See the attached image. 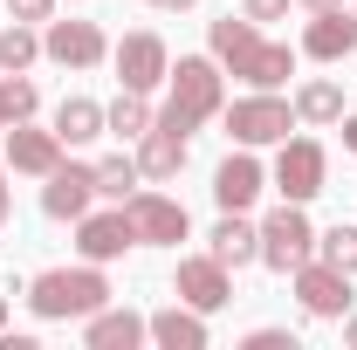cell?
<instances>
[{
	"label": "cell",
	"mask_w": 357,
	"mask_h": 350,
	"mask_svg": "<svg viewBox=\"0 0 357 350\" xmlns=\"http://www.w3.org/2000/svg\"><path fill=\"white\" fill-rule=\"evenodd\" d=\"M206 48H213V62H220L227 76H241L248 89H282L289 76H296V48L268 42L248 14H241V21H234V14L213 21V28H206Z\"/></svg>",
	"instance_id": "obj_1"
},
{
	"label": "cell",
	"mask_w": 357,
	"mask_h": 350,
	"mask_svg": "<svg viewBox=\"0 0 357 350\" xmlns=\"http://www.w3.org/2000/svg\"><path fill=\"white\" fill-rule=\"evenodd\" d=\"M227 110V69L213 55H178L172 76H165V110H158V124H172V131H199V124H213Z\"/></svg>",
	"instance_id": "obj_2"
},
{
	"label": "cell",
	"mask_w": 357,
	"mask_h": 350,
	"mask_svg": "<svg viewBox=\"0 0 357 350\" xmlns=\"http://www.w3.org/2000/svg\"><path fill=\"white\" fill-rule=\"evenodd\" d=\"M110 303V282H103V268L83 261V268H48L28 282V309L42 316V323H83L96 309Z\"/></svg>",
	"instance_id": "obj_3"
},
{
	"label": "cell",
	"mask_w": 357,
	"mask_h": 350,
	"mask_svg": "<svg viewBox=\"0 0 357 350\" xmlns=\"http://www.w3.org/2000/svg\"><path fill=\"white\" fill-rule=\"evenodd\" d=\"M220 124L234 144H248V151H261V144H282V137L296 131V103H282L275 89H248V96H234L220 110Z\"/></svg>",
	"instance_id": "obj_4"
},
{
	"label": "cell",
	"mask_w": 357,
	"mask_h": 350,
	"mask_svg": "<svg viewBox=\"0 0 357 350\" xmlns=\"http://www.w3.org/2000/svg\"><path fill=\"white\" fill-rule=\"evenodd\" d=\"M323 178H330V151H323L316 137H282V144H275V172H268V185H275L282 199L310 206L316 192H323Z\"/></svg>",
	"instance_id": "obj_5"
},
{
	"label": "cell",
	"mask_w": 357,
	"mask_h": 350,
	"mask_svg": "<svg viewBox=\"0 0 357 350\" xmlns=\"http://www.w3.org/2000/svg\"><path fill=\"white\" fill-rule=\"evenodd\" d=\"M310 254H316V227H310V213H303L296 199H282V206L261 220V261L275 268V275H296Z\"/></svg>",
	"instance_id": "obj_6"
},
{
	"label": "cell",
	"mask_w": 357,
	"mask_h": 350,
	"mask_svg": "<svg viewBox=\"0 0 357 350\" xmlns=\"http://www.w3.org/2000/svg\"><path fill=\"white\" fill-rule=\"evenodd\" d=\"M131 248H137V220L124 213L117 199H110L103 213L89 206V213L76 220V254H83V261H96V268H103V261H124Z\"/></svg>",
	"instance_id": "obj_7"
},
{
	"label": "cell",
	"mask_w": 357,
	"mask_h": 350,
	"mask_svg": "<svg viewBox=\"0 0 357 350\" xmlns=\"http://www.w3.org/2000/svg\"><path fill=\"white\" fill-rule=\"evenodd\" d=\"M289 282H296V303L310 309L316 323H344L351 303H357V296H351V275H344V268H330V261H316V254L296 268Z\"/></svg>",
	"instance_id": "obj_8"
},
{
	"label": "cell",
	"mask_w": 357,
	"mask_h": 350,
	"mask_svg": "<svg viewBox=\"0 0 357 350\" xmlns=\"http://www.w3.org/2000/svg\"><path fill=\"white\" fill-rule=\"evenodd\" d=\"M124 213L137 220V248H178V241L192 234L185 206H178L172 192H151V185H137L131 199H124Z\"/></svg>",
	"instance_id": "obj_9"
},
{
	"label": "cell",
	"mask_w": 357,
	"mask_h": 350,
	"mask_svg": "<svg viewBox=\"0 0 357 350\" xmlns=\"http://www.w3.org/2000/svg\"><path fill=\"white\" fill-rule=\"evenodd\" d=\"M110 62H117V83H124V89H144V96H151V89H158L165 76H172V48L158 42L151 28L124 35V42L110 48Z\"/></svg>",
	"instance_id": "obj_10"
},
{
	"label": "cell",
	"mask_w": 357,
	"mask_h": 350,
	"mask_svg": "<svg viewBox=\"0 0 357 350\" xmlns=\"http://www.w3.org/2000/svg\"><path fill=\"white\" fill-rule=\"evenodd\" d=\"M172 296L213 316V309L234 303V268L213 261V254H185V261H178V275H172Z\"/></svg>",
	"instance_id": "obj_11"
},
{
	"label": "cell",
	"mask_w": 357,
	"mask_h": 350,
	"mask_svg": "<svg viewBox=\"0 0 357 350\" xmlns=\"http://www.w3.org/2000/svg\"><path fill=\"white\" fill-rule=\"evenodd\" d=\"M89 206H96V165L62 158V165L42 178V213H48V220H83Z\"/></svg>",
	"instance_id": "obj_12"
},
{
	"label": "cell",
	"mask_w": 357,
	"mask_h": 350,
	"mask_svg": "<svg viewBox=\"0 0 357 350\" xmlns=\"http://www.w3.org/2000/svg\"><path fill=\"white\" fill-rule=\"evenodd\" d=\"M42 55L62 62V69H96V62L110 55V35H103L96 21H48L42 28Z\"/></svg>",
	"instance_id": "obj_13"
},
{
	"label": "cell",
	"mask_w": 357,
	"mask_h": 350,
	"mask_svg": "<svg viewBox=\"0 0 357 350\" xmlns=\"http://www.w3.org/2000/svg\"><path fill=\"white\" fill-rule=\"evenodd\" d=\"M0 144H7V165H14V172H28V178H48L62 158H69V144L55 137V124L42 131V124H28V117H21L14 131L0 137Z\"/></svg>",
	"instance_id": "obj_14"
},
{
	"label": "cell",
	"mask_w": 357,
	"mask_h": 350,
	"mask_svg": "<svg viewBox=\"0 0 357 350\" xmlns=\"http://www.w3.org/2000/svg\"><path fill=\"white\" fill-rule=\"evenodd\" d=\"M261 192H268V165L248 151V144H234V158L213 172V199H220V213H248Z\"/></svg>",
	"instance_id": "obj_15"
},
{
	"label": "cell",
	"mask_w": 357,
	"mask_h": 350,
	"mask_svg": "<svg viewBox=\"0 0 357 350\" xmlns=\"http://www.w3.org/2000/svg\"><path fill=\"white\" fill-rule=\"evenodd\" d=\"M296 55H310V62H344V55H357V14H351V7L310 14V28H303Z\"/></svg>",
	"instance_id": "obj_16"
},
{
	"label": "cell",
	"mask_w": 357,
	"mask_h": 350,
	"mask_svg": "<svg viewBox=\"0 0 357 350\" xmlns=\"http://www.w3.org/2000/svg\"><path fill=\"white\" fill-rule=\"evenodd\" d=\"M83 344L89 350H137V344H151V316L103 303L96 316H83Z\"/></svg>",
	"instance_id": "obj_17"
},
{
	"label": "cell",
	"mask_w": 357,
	"mask_h": 350,
	"mask_svg": "<svg viewBox=\"0 0 357 350\" xmlns=\"http://www.w3.org/2000/svg\"><path fill=\"white\" fill-rule=\"evenodd\" d=\"M137 172H144V185H165V178L185 172V131H172V124H151V131L137 137Z\"/></svg>",
	"instance_id": "obj_18"
},
{
	"label": "cell",
	"mask_w": 357,
	"mask_h": 350,
	"mask_svg": "<svg viewBox=\"0 0 357 350\" xmlns=\"http://www.w3.org/2000/svg\"><path fill=\"white\" fill-rule=\"evenodd\" d=\"M213 261H227V268H248V261H261V227L248 213H220L213 220Z\"/></svg>",
	"instance_id": "obj_19"
},
{
	"label": "cell",
	"mask_w": 357,
	"mask_h": 350,
	"mask_svg": "<svg viewBox=\"0 0 357 350\" xmlns=\"http://www.w3.org/2000/svg\"><path fill=\"white\" fill-rule=\"evenodd\" d=\"M151 344L158 350H206V309L192 303H172L151 316Z\"/></svg>",
	"instance_id": "obj_20"
},
{
	"label": "cell",
	"mask_w": 357,
	"mask_h": 350,
	"mask_svg": "<svg viewBox=\"0 0 357 350\" xmlns=\"http://www.w3.org/2000/svg\"><path fill=\"white\" fill-rule=\"evenodd\" d=\"M296 124H344V83L310 76V83L296 89Z\"/></svg>",
	"instance_id": "obj_21"
},
{
	"label": "cell",
	"mask_w": 357,
	"mask_h": 350,
	"mask_svg": "<svg viewBox=\"0 0 357 350\" xmlns=\"http://www.w3.org/2000/svg\"><path fill=\"white\" fill-rule=\"evenodd\" d=\"M110 124H103V103H89V96H62V110H55V137L76 151V144H89V137H103Z\"/></svg>",
	"instance_id": "obj_22"
},
{
	"label": "cell",
	"mask_w": 357,
	"mask_h": 350,
	"mask_svg": "<svg viewBox=\"0 0 357 350\" xmlns=\"http://www.w3.org/2000/svg\"><path fill=\"white\" fill-rule=\"evenodd\" d=\"M35 55H42L35 21H7V28H0V76H28V69H35Z\"/></svg>",
	"instance_id": "obj_23"
},
{
	"label": "cell",
	"mask_w": 357,
	"mask_h": 350,
	"mask_svg": "<svg viewBox=\"0 0 357 350\" xmlns=\"http://www.w3.org/2000/svg\"><path fill=\"white\" fill-rule=\"evenodd\" d=\"M103 124L117 137H144L151 124H158V110L144 103V89H117V103H103Z\"/></svg>",
	"instance_id": "obj_24"
},
{
	"label": "cell",
	"mask_w": 357,
	"mask_h": 350,
	"mask_svg": "<svg viewBox=\"0 0 357 350\" xmlns=\"http://www.w3.org/2000/svg\"><path fill=\"white\" fill-rule=\"evenodd\" d=\"M137 185H144V172H137V158H96V199H131Z\"/></svg>",
	"instance_id": "obj_25"
},
{
	"label": "cell",
	"mask_w": 357,
	"mask_h": 350,
	"mask_svg": "<svg viewBox=\"0 0 357 350\" xmlns=\"http://www.w3.org/2000/svg\"><path fill=\"white\" fill-rule=\"evenodd\" d=\"M316 261L357 275V227H351V220H337V227H323V234H316Z\"/></svg>",
	"instance_id": "obj_26"
},
{
	"label": "cell",
	"mask_w": 357,
	"mask_h": 350,
	"mask_svg": "<svg viewBox=\"0 0 357 350\" xmlns=\"http://www.w3.org/2000/svg\"><path fill=\"white\" fill-rule=\"evenodd\" d=\"M35 103H42V89L28 76H0V131H14L21 117H35Z\"/></svg>",
	"instance_id": "obj_27"
},
{
	"label": "cell",
	"mask_w": 357,
	"mask_h": 350,
	"mask_svg": "<svg viewBox=\"0 0 357 350\" xmlns=\"http://www.w3.org/2000/svg\"><path fill=\"white\" fill-rule=\"evenodd\" d=\"M14 21H55V0H0Z\"/></svg>",
	"instance_id": "obj_28"
},
{
	"label": "cell",
	"mask_w": 357,
	"mask_h": 350,
	"mask_svg": "<svg viewBox=\"0 0 357 350\" xmlns=\"http://www.w3.org/2000/svg\"><path fill=\"white\" fill-rule=\"evenodd\" d=\"M241 14L261 28V21H282V14H289V0H241Z\"/></svg>",
	"instance_id": "obj_29"
},
{
	"label": "cell",
	"mask_w": 357,
	"mask_h": 350,
	"mask_svg": "<svg viewBox=\"0 0 357 350\" xmlns=\"http://www.w3.org/2000/svg\"><path fill=\"white\" fill-rule=\"evenodd\" d=\"M248 350H296V337H289V330H255Z\"/></svg>",
	"instance_id": "obj_30"
},
{
	"label": "cell",
	"mask_w": 357,
	"mask_h": 350,
	"mask_svg": "<svg viewBox=\"0 0 357 350\" xmlns=\"http://www.w3.org/2000/svg\"><path fill=\"white\" fill-rule=\"evenodd\" d=\"M7 213H14V199H7V144H0V227H7Z\"/></svg>",
	"instance_id": "obj_31"
},
{
	"label": "cell",
	"mask_w": 357,
	"mask_h": 350,
	"mask_svg": "<svg viewBox=\"0 0 357 350\" xmlns=\"http://www.w3.org/2000/svg\"><path fill=\"white\" fill-rule=\"evenodd\" d=\"M144 7H165V14H185V7H199V0H144Z\"/></svg>",
	"instance_id": "obj_32"
},
{
	"label": "cell",
	"mask_w": 357,
	"mask_h": 350,
	"mask_svg": "<svg viewBox=\"0 0 357 350\" xmlns=\"http://www.w3.org/2000/svg\"><path fill=\"white\" fill-rule=\"evenodd\" d=\"M344 151H357V117L344 110Z\"/></svg>",
	"instance_id": "obj_33"
},
{
	"label": "cell",
	"mask_w": 357,
	"mask_h": 350,
	"mask_svg": "<svg viewBox=\"0 0 357 350\" xmlns=\"http://www.w3.org/2000/svg\"><path fill=\"white\" fill-rule=\"evenodd\" d=\"M303 7H310V14H330V7H344V0H303Z\"/></svg>",
	"instance_id": "obj_34"
},
{
	"label": "cell",
	"mask_w": 357,
	"mask_h": 350,
	"mask_svg": "<svg viewBox=\"0 0 357 350\" xmlns=\"http://www.w3.org/2000/svg\"><path fill=\"white\" fill-rule=\"evenodd\" d=\"M344 337H351V344H357V316H344Z\"/></svg>",
	"instance_id": "obj_35"
},
{
	"label": "cell",
	"mask_w": 357,
	"mask_h": 350,
	"mask_svg": "<svg viewBox=\"0 0 357 350\" xmlns=\"http://www.w3.org/2000/svg\"><path fill=\"white\" fill-rule=\"evenodd\" d=\"M0 330H7V289H0Z\"/></svg>",
	"instance_id": "obj_36"
}]
</instances>
